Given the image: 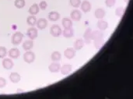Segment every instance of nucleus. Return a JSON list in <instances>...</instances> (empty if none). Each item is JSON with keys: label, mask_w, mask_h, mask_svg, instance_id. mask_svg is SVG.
Instances as JSON below:
<instances>
[{"label": "nucleus", "mask_w": 133, "mask_h": 99, "mask_svg": "<svg viewBox=\"0 0 133 99\" xmlns=\"http://www.w3.org/2000/svg\"><path fill=\"white\" fill-rule=\"evenodd\" d=\"M9 80H10V81H11L12 83H13V84H17V83H19V82L20 81L21 77H20V75H19L18 73L13 72V73H10V75H9Z\"/></svg>", "instance_id": "11"}, {"label": "nucleus", "mask_w": 133, "mask_h": 99, "mask_svg": "<svg viewBox=\"0 0 133 99\" xmlns=\"http://www.w3.org/2000/svg\"><path fill=\"white\" fill-rule=\"evenodd\" d=\"M72 66L70 64H65L60 69V71L62 75H68L70 72H72Z\"/></svg>", "instance_id": "10"}, {"label": "nucleus", "mask_w": 133, "mask_h": 99, "mask_svg": "<svg viewBox=\"0 0 133 99\" xmlns=\"http://www.w3.org/2000/svg\"><path fill=\"white\" fill-rule=\"evenodd\" d=\"M9 56L11 58V59H17L19 58V55H20V52L18 48H11L9 51Z\"/></svg>", "instance_id": "9"}, {"label": "nucleus", "mask_w": 133, "mask_h": 99, "mask_svg": "<svg viewBox=\"0 0 133 99\" xmlns=\"http://www.w3.org/2000/svg\"><path fill=\"white\" fill-rule=\"evenodd\" d=\"M81 9L83 10V12H84V13H87V12H89L90 9H91V5H90V3L88 2V1H87V0H85V1H83L82 3H81Z\"/></svg>", "instance_id": "13"}, {"label": "nucleus", "mask_w": 133, "mask_h": 99, "mask_svg": "<svg viewBox=\"0 0 133 99\" xmlns=\"http://www.w3.org/2000/svg\"><path fill=\"white\" fill-rule=\"evenodd\" d=\"M91 38L94 39V40H96V39H99V38H102V34L100 32V31H94L92 32V34H91Z\"/></svg>", "instance_id": "26"}, {"label": "nucleus", "mask_w": 133, "mask_h": 99, "mask_svg": "<svg viewBox=\"0 0 133 99\" xmlns=\"http://www.w3.org/2000/svg\"><path fill=\"white\" fill-rule=\"evenodd\" d=\"M26 35L28 36V38L31 40H34L37 38L38 36V31H37V29L34 27H30L27 31H26Z\"/></svg>", "instance_id": "4"}, {"label": "nucleus", "mask_w": 133, "mask_h": 99, "mask_svg": "<svg viewBox=\"0 0 133 99\" xmlns=\"http://www.w3.org/2000/svg\"><path fill=\"white\" fill-rule=\"evenodd\" d=\"M6 85V81L3 77H0V88H3Z\"/></svg>", "instance_id": "31"}, {"label": "nucleus", "mask_w": 133, "mask_h": 99, "mask_svg": "<svg viewBox=\"0 0 133 99\" xmlns=\"http://www.w3.org/2000/svg\"><path fill=\"white\" fill-rule=\"evenodd\" d=\"M26 23L28 25L31 26V27H34L36 23H37V18L35 17V16L34 15H31L30 16L27 17L26 19Z\"/></svg>", "instance_id": "21"}, {"label": "nucleus", "mask_w": 133, "mask_h": 99, "mask_svg": "<svg viewBox=\"0 0 133 99\" xmlns=\"http://www.w3.org/2000/svg\"><path fill=\"white\" fill-rule=\"evenodd\" d=\"M97 26L101 30H105L108 27V24L107 22H105L104 20H99L97 23Z\"/></svg>", "instance_id": "25"}, {"label": "nucleus", "mask_w": 133, "mask_h": 99, "mask_svg": "<svg viewBox=\"0 0 133 99\" xmlns=\"http://www.w3.org/2000/svg\"><path fill=\"white\" fill-rule=\"evenodd\" d=\"M39 5H37V4H33L30 7V9H29V13L30 14V15H37V13H38V12H39Z\"/></svg>", "instance_id": "17"}, {"label": "nucleus", "mask_w": 133, "mask_h": 99, "mask_svg": "<svg viewBox=\"0 0 133 99\" xmlns=\"http://www.w3.org/2000/svg\"><path fill=\"white\" fill-rule=\"evenodd\" d=\"M64 55L68 59H72L76 55V50L74 48H68L64 52Z\"/></svg>", "instance_id": "5"}, {"label": "nucleus", "mask_w": 133, "mask_h": 99, "mask_svg": "<svg viewBox=\"0 0 133 99\" xmlns=\"http://www.w3.org/2000/svg\"><path fill=\"white\" fill-rule=\"evenodd\" d=\"M124 13V9L122 7H120V8H118L117 10H116V14L117 16H121L122 15V13Z\"/></svg>", "instance_id": "32"}, {"label": "nucleus", "mask_w": 133, "mask_h": 99, "mask_svg": "<svg viewBox=\"0 0 133 99\" xmlns=\"http://www.w3.org/2000/svg\"><path fill=\"white\" fill-rule=\"evenodd\" d=\"M91 34H92L91 29H90V28H87V30H86L85 33H84V35H83V38H84L85 41H86L87 43H90V40L92 39V38H91Z\"/></svg>", "instance_id": "22"}, {"label": "nucleus", "mask_w": 133, "mask_h": 99, "mask_svg": "<svg viewBox=\"0 0 133 99\" xmlns=\"http://www.w3.org/2000/svg\"><path fill=\"white\" fill-rule=\"evenodd\" d=\"M70 5L74 8H78L81 5V0H69Z\"/></svg>", "instance_id": "27"}, {"label": "nucleus", "mask_w": 133, "mask_h": 99, "mask_svg": "<svg viewBox=\"0 0 133 99\" xmlns=\"http://www.w3.org/2000/svg\"><path fill=\"white\" fill-rule=\"evenodd\" d=\"M23 60L28 64L32 63L35 60V54L33 52L30 51H26L23 54Z\"/></svg>", "instance_id": "2"}, {"label": "nucleus", "mask_w": 133, "mask_h": 99, "mask_svg": "<svg viewBox=\"0 0 133 99\" xmlns=\"http://www.w3.org/2000/svg\"><path fill=\"white\" fill-rule=\"evenodd\" d=\"M62 34L65 38H72L73 37L74 35V30L72 28H67V29H65L63 31H62Z\"/></svg>", "instance_id": "18"}, {"label": "nucleus", "mask_w": 133, "mask_h": 99, "mask_svg": "<svg viewBox=\"0 0 133 99\" xmlns=\"http://www.w3.org/2000/svg\"><path fill=\"white\" fill-rule=\"evenodd\" d=\"M26 2H25V0H16L15 2H14V5L17 8V9H22L24 7Z\"/></svg>", "instance_id": "24"}, {"label": "nucleus", "mask_w": 133, "mask_h": 99, "mask_svg": "<svg viewBox=\"0 0 133 99\" xmlns=\"http://www.w3.org/2000/svg\"><path fill=\"white\" fill-rule=\"evenodd\" d=\"M2 63L3 68L5 69V70H11L13 67V65H14L12 60L11 59V58L10 59H9V58L4 59L2 60Z\"/></svg>", "instance_id": "6"}, {"label": "nucleus", "mask_w": 133, "mask_h": 99, "mask_svg": "<svg viewBox=\"0 0 133 99\" xmlns=\"http://www.w3.org/2000/svg\"><path fill=\"white\" fill-rule=\"evenodd\" d=\"M59 18H60V14L56 11L50 12L48 14V19L51 21H57Z\"/></svg>", "instance_id": "15"}, {"label": "nucleus", "mask_w": 133, "mask_h": 99, "mask_svg": "<svg viewBox=\"0 0 133 99\" xmlns=\"http://www.w3.org/2000/svg\"><path fill=\"white\" fill-rule=\"evenodd\" d=\"M37 27L40 30H43L48 26V20L44 18H41L38 20H37Z\"/></svg>", "instance_id": "12"}, {"label": "nucleus", "mask_w": 133, "mask_h": 99, "mask_svg": "<svg viewBox=\"0 0 133 99\" xmlns=\"http://www.w3.org/2000/svg\"><path fill=\"white\" fill-rule=\"evenodd\" d=\"M74 48L75 50H80L84 46V41L81 39H78L74 42Z\"/></svg>", "instance_id": "20"}, {"label": "nucleus", "mask_w": 133, "mask_h": 99, "mask_svg": "<svg viewBox=\"0 0 133 99\" xmlns=\"http://www.w3.org/2000/svg\"><path fill=\"white\" fill-rule=\"evenodd\" d=\"M50 34L53 37H59L62 34V30L61 27L58 25L54 24L50 28Z\"/></svg>", "instance_id": "3"}, {"label": "nucleus", "mask_w": 133, "mask_h": 99, "mask_svg": "<svg viewBox=\"0 0 133 99\" xmlns=\"http://www.w3.org/2000/svg\"><path fill=\"white\" fill-rule=\"evenodd\" d=\"M71 19L74 21H79L81 17H82V14L81 12L78 9H74L72 11L71 13Z\"/></svg>", "instance_id": "8"}, {"label": "nucleus", "mask_w": 133, "mask_h": 99, "mask_svg": "<svg viewBox=\"0 0 133 99\" xmlns=\"http://www.w3.org/2000/svg\"><path fill=\"white\" fill-rule=\"evenodd\" d=\"M62 23V26L64 27L65 29L72 28V21L69 18H63Z\"/></svg>", "instance_id": "16"}, {"label": "nucleus", "mask_w": 133, "mask_h": 99, "mask_svg": "<svg viewBox=\"0 0 133 99\" xmlns=\"http://www.w3.org/2000/svg\"><path fill=\"white\" fill-rule=\"evenodd\" d=\"M23 38V34L21 32H16L11 38V42L14 45H19Z\"/></svg>", "instance_id": "1"}, {"label": "nucleus", "mask_w": 133, "mask_h": 99, "mask_svg": "<svg viewBox=\"0 0 133 99\" xmlns=\"http://www.w3.org/2000/svg\"><path fill=\"white\" fill-rule=\"evenodd\" d=\"M51 59L53 62H59L62 59V55L58 51H55L51 55Z\"/></svg>", "instance_id": "19"}, {"label": "nucleus", "mask_w": 133, "mask_h": 99, "mask_svg": "<svg viewBox=\"0 0 133 99\" xmlns=\"http://www.w3.org/2000/svg\"><path fill=\"white\" fill-rule=\"evenodd\" d=\"M48 7V4L45 1H41L40 3H39V8L42 10H45Z\"/></svg>", "instance_id": "30"}, {"label": "nucleus", "mask_w": 133, "mask_h": 99, "mask_svg": "<svg viewBox=\"0 0 133 99\" xmlns=\"http://www.w3.org/2000/svg\"><path fill=\"white\" fill-rule=\"evenodd\" d=\"M34 47V41L33 40L30 39V40H26L23 42V48L25 51H29L32 48Z\"/></svg>", "instance_id": "14"}, {"label": "nucleus", "mask_w": 133, "mask_h": 99, "mask_svg": "<svg viewBox=\"0 0 133 99\" xmlns=\"http://www.w3.org/2000/svg\"><path fill=\"white\" fill-rule=\"evenodd\" d=\"M94 15H95V16H96L97 18H98V19H102V18L104 16V15H105V12H104V10L102 9H97L95 11Z\"/></svg>", "instance_id": "23"}, {"label": "nucleus", "mask_w": 133, "mask_h": 99, "mask_svg": "<svg viewBox=\"0 0 133 99\" xmlns=\"http://www.w3.org/2000/svg\"><path fill=\"white\" fill-rule=\"evenodd\" d=\"M60 69H61V65L60 63H58V62H53L48 66V70L51 73H58L60 71Z\"/></svg>", "instance_id": "7"}, {"label": "nucleus", "mask_w": 133, "mask_h": 99, "mask_svg": "<svg viewBox=\"0 0 133 99\" xmlns=\"http://www.w3.org/2000/svg\"><path fill=\"white\" fill-rule=\"evenodd\" d=\"M104 44V41L102 40V38H99V39H96L94 40V46L97 48H100Z\"/></svg>", "instance_id": "29"}, {"label": "nucleus", "mask_w": 133, "mask_h": 99, "mask_svg": "<svg viewBox=\"0 0 133 99\" xmlns=\"http://www.w3.org/2000/svg\"><path fill=\"white\" fill-rule=\"evenodd\" d=\"M7 55V49L3 46H0V59H3Z\"/></svg>", "instance_id": "28"}, {"label": "nucleus", "mask_w": 133, "mask_h": 99, "mask_svg": "<svg viewBox=\"0 0 133 99\" xmlns=\"http://www.w3.org/2000/svg\"><path fill=\"white\" fill-rule=\"evenodd\" d=\"M115 3V0H106V5L108 7H111Z\"/></svg>", "instance_id": "33"}, {"label": "nucleus", "mask_w": 133, "mask_h": 99, "mask_svg": "<svg viewBox=\"0 0 133 99\" xmlns=\"http://www.w3.org/2000/svg\"><path fill=\"white\" fill-rule=\"evenodd\" d=\"M125 2H127V1H128V0H125Z\"/></svg>", "instance_id": "34"}]
</instances>
